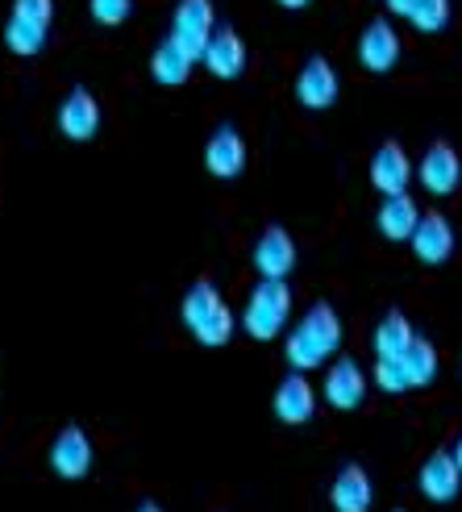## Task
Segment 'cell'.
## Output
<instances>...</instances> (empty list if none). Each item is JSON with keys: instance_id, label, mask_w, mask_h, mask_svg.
I'll return each instance as SVG.
<instances>
[{"instance_id": "obj_1", "label": "cell", "mask_w": 462, "mask_h": 512, "mask_svg": "<svg viewBox=\"0 0 462 512\" xmlns=\"http://www.w3.org/2000/svg\"><path fill=\"white\" fill-rule=\"evenodd\" d=\"M342 338H346V329H342L338 309H333L329 300H317V304H308L304 317L296 321V329L288 334V342H284V358H288V367H292V371L325 367V363H329V354H338V350H342Z\"/></svg>"}, {"instance_id": "obj_2", "label": "cell", "mask_w": 462, "mask_h": 512, "mask_svg": "<svg viewBox=\"0 0 462 512\" xmlns=\"http://www.w3.org/2000/svg\"><path fill=\"white\" fill-rule=\"evenodd\" d=\"M179 317H184V329L200 346H225L229 338H234V329H238V317L225 304V296L217 292L213 279H196V284L184 292Z\"/></svg>"}, {"instance_id": "obj_3", "label": "cell", "mask_w": 462, "mask_h": 512, "mask_svg": "<svg viewBox=\"0 0 462 512\" xmlns=\"http://www.w3.org/2000/svg\"><path fill=\"white\" fill-rule=\"evenodd\" d=\"M292 317V288L288 279H259L246 296L242 309V329L254 342H271L284 334V325Z\"/></svg>"}, {"instance_id": "obj_4", "label": "cell", "mask_w": 462, "mask_h": 512, "mask_svg": "<svg viewBox=\"0 0 462 512\" xmlns=\"http://www.w3.org/2000/svg\"><path fill=\"white\" fill-rule=\"evenodd\" d=\"M50 17H55V0H13V13L5 21V46L21 59L42 55Z\"/></svg>"}, {"instance_id": "obj_5", "label": "cell", "mask_w": 462, "mask_h": 512, "mask_svg": "<svg viewBox=\"0 0 462 512\" xmlns=\"http://www.w3.org/2000/svg\"><path fill=\"white\" fill-rule=\"evenodd\" d=\"M321 396H325L329 408H338V413H354V408L367 400V371L358 367L350 354L333 358V363H325Z\"/></svg>"}, {"instance_id": "obj_6", "label": "cell", "mask_w": 462, "mask_h": 512, "mask_svg": "<svg viewBox=\"0 0 462 512\" xmlns=\"http://www.w3.org/2000/svg\"><path fill=\"white\" fill-rule=\"evenodd\" d=\"M217 30V13H213V0H179L175 5V17H171V38L188 50L192 59L204 55Z\"/></svg>"}, {"instance_id": "obj_7", "label": "cell", "mask_w": 462, "mask_h": 512, "mask_svg": "<svg viewBox=\"0 0 462 512\" xmlns=\"http://www.w3.org/2000/svg\"><path fill=\"white\" fill-rule=\"evenodd\" d=\"M250 263L259 271V279H288L296 267V242L284 225H267L259 238H254Z\"/></svg>"}, {"instance_id": "obj_8", "label": "cell", "mask_w": 462, "mask_h": 512, "mask_svg": "<svg viewBox=\"0 0 462 512\" xmlns=\"http://www.w3.org/2000/svg\"><path fill=\"white\" fill-rule=\"evenodd\" d=\"M46 458H50V471H55L59 479H84L92 471L96 450H92V438L80 425H63L55 433V442H50Z\"/></svg>"}, {"instance_id": "obj_9", "label": "cell", "mask_w": 462, "mask_h": 512, "mask_svg": "<svg viewBox=\"0 0 462 512\" xmlns=\"http://www.w3.org/2000/svg\"><path fill=\"white\" fill-rule=\"evenodd\" d=\"M417 179H421V188L429 196H450L458 192L462 184V159H458V150L450 142H433L421 163H417Z\"/></svg>"}, {"instance_id": "obj_10", "label": "cell", "mask_w": 462, "mask_h": 512, "mask_svg": "<svg viewBox=\"0 0 462 512\" xmlns=\"http://www.w3.org/2000/svg\"><path fill=\"white\" fill-rule=\"evenodd\" d=\"M417 492L429 500V504H450L458 500L462 492V471L454 463V454L450 450H438V454H429L421 471H417Z\"/></svg>"}, {"instance_id": "obj_11", "label": "cell", "mask_w": 462, "mask_h": 512, "mask_svg": "<svg viewBox=\"0 0 462 512\" xmlns=\"http://www.w3.org/2000/svg\"><path fill=\"white\" fill-rule=\"evenodd\" d=\"M358 63H363L367 71L383 75V71H392L400 63V34H396V25L388 17H375L363 34H358Z\"/></svg>"}, {"instance_id": "obj_12", "label": "cell", "mask_w": 462, "mask_h": 512, "mask_svg": "<svg viewBox=\"0 0 462 512\" xmlns=\"http://www.w3.org/2000/svg\"><path fill=\"white\" fill-rule=\"evenodd\" d=\"M408 246H413L417 263L425 267H442L450 254H454V225L446 221V213H421L413 238H408Z\"/></svg>"}, {"instance_id": "obj_13", "label": "cell", "mask_w": 462, "mask_h": 512, "mask_svg": "<svg viewBox=\"0 0 462 512\" xmlns=\"http://www.w3.org/2000/svg\"><path fill=\"white\" fill-rule=\"evenodd\" d=\"M296 100H300L304 109H313V113L329 109L333 100H338V71H333L329 59L313 55V59H308L296 71Z\"/></svg>"}, {"instance_id": "obj_14", "label": "cell", "mask_w": 462, "mask_h": 512, "mask_svg": "<svg viewBox=\"0 0 462 512\" xmlns=\"http://www.w3.org/2000/svg\"><path fill=\"white\" fill-rule=\"evenodd\" d=\"M200 63L209 67L217 80H238V75L246 71V42H242V34L234 30V25H217L209 46H204Z\"/></svg>"}, {"instance_id": "obj_15", "label": "cell", "mask_w": 462, "mask_h": 512, "mask_svg": "<svg viewBox=\"0 0 462 512\" xmlns=\"http://www.w3.org/2000/svg\"><path fill=\"white\" fill-rule=\"evenodd\" d=\"M317 413V388L308 383L304 371H292L279 379V388H275V417L284 421V425H308Z\"/></svg>"}, {"instance_id": "obj_16", "label": "cell", "mask_w": 462, "mask_h": 512, "mask_svg": "<svg viewBox=\"0 0 462 512\" xmlns=\"http://www.w3.org/2000/svg\"><path fill=\"white\" fill-rule=\"evenodd\" d=\"M417 175L413 159L400 142H383L375 155H371V184L383 192V196H396V192H408V179Z\"/></svg>"}, {"instance_id": "obj_17", "label": "cell", "mask_w": 462, "mask_h": 512, "mask_svg": "<svg viewBox=\"0 0 462 512\" xmlns=\"http://www.w3.org/2000/svg\"><path fill=\"white\" fill-rule=\"evenodd\" d=\"M100 130V105L88 88H71L59 105V134L71 142H88Z\"/></svg>"}, {"instance_id": "obj_18", "label": "cell", "mask_w": 462, "mask_h": 512, "mask_svg": "<svg viewBox=\"0 0 462 512\" xmlns=\"http://www.w3.org/2000/svg\"><path fill=\"white\" fill-rule=\"evenodd\" d=\"M204 167H209L217 179H238L246 171V138L234 130V125H217L209 146H204Z\"/></svg>"}, {"instance_id": "obj_19", "label": "cell", "mask_w": 462, "mask_h": 512, "mask_svg": "<svg viewBox=\"0 0 462 512\" xmlns=\"http://www.w3.org/2000/svg\"><path fill=\"white\" fill-rule=\"evenodd\" d=\"M329 504H333V512H371V504H375L371 475L358 463H346L329 483Z\"/></svg>"}, {"instance_id": "obj_20", "label": "cell", "mask_w": 462, "mask_h": 512, "mask_svg": "<svg viewBox=\"0 0 462 512\" xmlns=\"http://www.w3.org/2000/svg\"><path fill=\"white\" fill-rule=\"evenodd\" d=\"M417 221H421V209H417V200L408 196V192L383 196L379 213H375L379 234L388 238V242H408V238H413V229H417Z\"/></svg>"}, {"instance_id": "obj_21", "label": "cell", "mask_w": 462, "mask_h": 512, "mask_svg": "<svg viewBox=\"0 0 462 512\" xmlns=\"http://www.w3.org/2000/svg\"><path fill=\"white\" fill-rule=\"evenodd\" d=\"M192 63H196V59L167 34V38L159 42V50L150 55V75H154V80H159L163 88H179V84H184L188 75H192Z\"/></svg>"}, {"instance_id": "obj_22", "label": "cell", "mask_w": 462, "mask_h": 512, "mask_svg": "<svg viewBox=\"0 0 462 512\" xmlns=\"http://www.w3.org/2000/svg\"><path fill=\"white\" fill-rule=\"evenodd\" d=\"M400 367L408 375V388H429V383L438 379V367H442L438 346H433L429 338H413V346H408L404 358H400Z\"/></svg>"}, {"instance_id": "obj_23", "label": "cell", "mask_w": 462, "mask_h": 512, "mask_svg": "<svg viewBox=\"0 0 462 512\" xmlns=\"http://www.w3.org/2000/svg\"><path fill=\"white\" fill-rule=\"evenodd\" d=\"M413 325H408V317L400 309H388L383 313V321L375 325V354L379 358H404V350L413 346Z\"/></svg>"}, {"instance_id": "obj_24", "label": "cell", "mask_w": 462, "mask_h": 512, "mask_svg": "<svg viewBox=\"0 0 462 512\" xmlns=\"http://www.w3.org/2000/svg\"><path fill=\"white\" fill-rule=\"evenodd\" d=\"M408 21H413L421 34H442L450 25V0H417Z\"/></svg>"}, {"instance_id": "obj_25", "label": "cell", "mask_w": 462, "mask_h": 512, "mask_svg": "<svg viewBox=\"0 0 462 512\" xmlns=\"http://www.w3.org/2000/svg\"><path fill=\"white\" fill-rule=\"evenodd\" d=\"M375 383H379V392H388V396L408 392V375L400 367V358H375Z\"/></svg>"}, {"instance_id": "obj_26", "label": "cell", "mask_w": 462, "mask_h": 512, "mask_svg": "<svg viewBox=\"0 0 462 512\" xmlns=\"http://www.w3.org/2000/svg\"><path fill=\"white\" fill-rule=\"evenodd\" d=\"M88 9H92V17L100 25H121L125 17H130L134 0H88Z\"/></svg>"}, {"instance_id": "obj_27", "label": "cell", "mask_w": 462, "mask_h": 512, "mask_svg": "<svg viewBox=\"0 0 462 512\" xmlns=\"http://www.w3.org/2000/svg\"><path fill=\"white\" fill-rule=\"evenodd\" d=\"M413 5H417V0H388V9H392L396 17H408V13H413Z\"/></svg>"}, {"instance_id": "obj_28", "label": "cell", "mask_w": 462, "mask_h": 512, "mask_svg": "<svg viewBox=\"0 0 462 512\" xmlns=\"http://www.w3.org/2000/svg\"><path fill=\"white\" fill-rule=\"evenodd\" d=\"M450 454H454V463H458V471H462V433L454 438V446H450Z\"/></svg>"}, {"instance_id": "obj_29", "label": "cell", "mask_w": 462, "mask_h": 512, "mask_svg": "<svg viewBox=\"0 0 462 512\" xmlns=\"http://www.w3.org/2000/svg\"><path fill=\"white\" fill-rule=\"evenodd\" d=\"M279 5H284V9H308L313 0H279Z\"/></svg>"}, {"instance_id": "obj_30", "label": "cell", "mask_w": 462, "mask_h": 512, "mask_svg": "<svg viewBox=\"0 0 462 512\" xmlns=\"http://www.w3.org/2000/svg\"><path fill=\"white\" fill-rule=\"evenodd\" d=\"M134 512H163V504H154V500H142Z\"/></svg>"}, {"instance_id": "obj_31", "label": "cell", "mask_w": 462, "mask_h": 512, "mask_svg": "<svg viewBox=\"0 0 462 512\" xmlns=\"http://www.w3.org/2000/svg\"><path fill=\"white\" fill-rule=\"evenodd\" d=\"M392 512H408V508H392Z\"/></svg>"}]
</instances>
